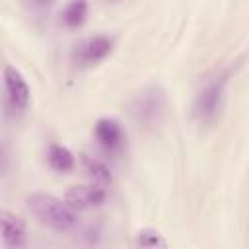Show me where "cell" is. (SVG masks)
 Returning <instances> with one entry per match:
<instances>
[{
    "label": "cell",
    "mask_w": 249,
    "mask_h": 249,
    "mask_svg": "<svg viewBox=\"0 0 249 249\" xmlns=\"http://www.w3.org/2000/svg\"><path fill=\"white\" fill-rule=\"evenodd\" d=\"M27 206L33 216L54 231H70L76 222V210L66 202L49 193H33L27 196Z\"/></svg>",
    "instance_id": "1"
},
{
    "label": "cell",
    "mask_w": 249,
    "mask_h": 249,
    "mask_svg": "<svg viewBox=\"0 0 249 249\" xmlns=\"http://www.w3.org/2000/svg\"><path fill=\"white\" fill-rule=\"evenodd\" d=\"M226 84L228 76L218 74L202 84L193 101V117L200 124H214L226 105Z\"/></svg>",
    "instance_id": "2"
},
{
    "label": "cell",
    "mask_w": 249,
    "mask_h": 249,
    "mask_svg": "<svg viewBox=\"0 0 249 249\" xmlns=\"http://www.w3.org/2000/svg\"><path fill=\"white\" fill-rule=\"evenodd\" d=\"M128 107H130L128 109L130 117L138 123V126L142 124L146 128H152L161 121L165 109V93L158 86H148L138 93H134Z\"/></svg>",
    "instance_id": "3"
},
{
    "label": "cell",
    "mask_w": 249,
    "mask_h": 249,
    "mask_svg": "<svg viewBox=\"0 0 249 249\" xmlns=\"http://www.w3.org/2000/svg\"><path fill=\"white\" fill-rule=\"evenodd\" d=\"M111 51H113V39L109 35H89L74 45L72 60L78 66L88 68L101 62L105 56H109Z\"/></svg>",
    "instance_id": "4"
},
{
    "label": "cell",
    "mask_w": 249,
    "mask_h": 249,
    "mask_svg": "<svg viewBox=\"0 0 249 249\" xmlns=\"http://www.w3.org/2000/svg\"><path fill=\"white\" fill-rule=\"evenodd\" d=\"M4 91H6V101H8L12 111L21 113L27 109L31 91H29L25 78L14 66L4 68Z\"/></svg>",
    "instance_id": "5"
},
{
    "label": "cell",
    "mask_w": 249,
    "mask_h": 249,
    "mask_svg": "<svg viewBox=\"0 0 249 249\" xmlns=\"http://www.w3.org/2000/svg\"><path fill=\"white\" fill-rule=\"evenodd\" d=\"M64 200L74 208V210H91V208H99L105 204L107 200V193L105 187L89 183V185H72L66 195Z\"/></svg>",
    "instance_id": "6"
},
{
    "label": "cell",
    "mask_w": 249,
    "mask_h": 249,
    "mask_svg": "<svg viewBox=\"0 0 249 249\" xmlns=\"http://www.w3.org/2000/svg\"><path fill=\"white\" fill-rule=\"evenodd\" d=\"M93 134H95L99 146L107 152H119L126 144V134H124L123 124L111 117L99 119L93 126Z\"/></svg>",
    "instance_id": "7"
},
{
    "label": "cell",
    "mask_w": 249,
    "mask_h": 249,
    "mask_svg": "<svg viewBox=\"0 0 249 249\" xmlns=\"http://www.w3.org/2000/svg\"><path fill=\"white\" fill-rule=\"evenodd\" d=\"M0 226H2V241L6 247H23L25 245V239H27L25 222L19 216H16L8 210H2Z\"/></svg>",
    "instance_id": "8"
},
{
    "label": "cell",
    "mask_w": 249,
    "mask_h": 249,
    "mask_svg": "<svg viewBox=\"0 0 249 249\" xmlns=\"http://www.w3.org/2000/svg\"><path fill=\"white\" fill-rule=\"evenodd\" d=\"M88 10L89 8L86 0H70L60 12V23L68 29H76L86 21Z\"/></svg>",
    "instance_id": "9"
},
{
    "label": "cell",
    "mask_w": 249,
    "mask_h": 249,
    "mask_svg": "<svg viewBox=\"0 0 249 249\" xmlns=\"http://www.w3.org/2000/svg\"><path fill=\"white\" fill-rule=\"evenodd\" d=\"M47 161H49V165L54 169V171H70L72 167H74V163H76V160H74V154L66 148V146H62V144H51L49 146V152H47Z\"/></svg>",
    "instance_id": "10"
},
{
    "label": "cell",
    "mask_w": 249,
    "mask_h": 249,
    "mask_svg": "<svg viewBox=\"0 0 249 249\" xmlns=\"http://www.w3.org/2000/svg\"><path fill=\"white\" fill-rule=\"evenodd\" d=\"M84 171L88 173V177L91 179V183L95 185H101V187H107L111 185L113 181V175H111V169L97 158H84Z\"/></svg>",
    "instance_id": "11"
},
{
    "label": "cell",
    "mask_w": 249,
    "mask_h": 249,
    "mask_svg": "<svg viewBox=\"0 0 249 249\" xmlns=\"http://www.w3.org/2000/svg\"><path fill=\"white\" fill-rule=\"evenodd\" d=\"M136 243L140 247H165L167 241L161 237L158 230H140L136 233Z\"/></svg>",
    "instance_id": "12"
},
{
    "label": "cell",
    "mask_w": 249,
    "mask_h": 249,
    "mask_svg": "<svg viewBox=\"0 0 249 249\" xmlns=\"http://www.w3.org/2000/svg\"><path fill=\"white\" fill-rule=\"evenodd\" d=\"M35 8H47V6H51L53 4V0H29Z\"/></svg>",
    "instance_id": "13"
}]
</instances>
